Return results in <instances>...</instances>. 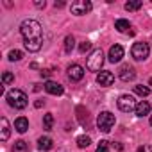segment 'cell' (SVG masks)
Here are the masks:
<instances>
[{
  "label": "cell",
  "mask_w": 152,
  "mask_h": 152,
  "mask_svg": "<svg viewBox=\"0 0 152 152\" xmlns=\"http://www.w3.org/2000/svg\"><path fill=\"white\" fill-rule=\"evenodd\" d=\"M20 32L25 39V48L29 52H38L43 45V36H41V25L36 20H25L20 27Z\"/></svg>",
  "instance_id": "1"
},
{
  "label": "cell",
  "mask_w": 152,
  "mask_h": 152,
  "mask_svg": "<svg viewBox=\"0 0 152 152\" xmlns=\"http://www.w3.org/2000/svg\"><path fill=\"white\" fill-rule=\"evenodd\" d=\"M27 95L22 91V90H11L9 93H7V102H9V106L11 107H15V109H23V107H27Z\"/></svg>",
  "instance_id": "2"
},
{
  "label": "cell",
  "mask_w": 152,
  "mask_h": 152,
  "mask_svg": "<svg viewBox=\"0 0 152 152\" xmlns=\"http://www.w3.org/2000/svg\"><path fill=\"white\" fill-rule=\"evenodd\" d=\"M115 122H116V118H115V115L109 113V111H102V113L99 115V118H97V125H99V129H100L102 132H109V131L113 129Z\"/></svg>",
  "instance_id": "3"
},
{
  "label": "cell",
  "mask_w": 152,
  "mask_h": 152,
  "mask_svg": "<svg viewBox=\"0 0 152 152\" xmlns=\"http://www.w3.org/2000/svg\"><path fill=\"white\" fill-rule=\"evenodd\" d=\"M86 64H88V70H91V72H99V70L102 68V64H104V52H102L100 48H95V50L90 54Z\"/></svg>",
  "instance_id": "4"
},
{
  "label": "cell",
  "mask_w": 152,
  "mask_h": 152,
  "mask_svg": "<svg viewBox=\"0 0 152 152\" xmlns=\"http://www.w3.org/2000/svg\"><path fill=\"white\" fill-rule=\"evenodd\" d=\"M148 52H150V48H148V45H147L145 41H138V43H134L132 48H131V54H132V57H134L136 61H145V59L148 57Z\"/></svg>",
  "instance_id": "5"
},
{
  "label": "cell",
  "mask_w": 152,
  "mask_h": 152,
  "mask_svg": "<svg viewBox=\"0 0 152 152\" xmlns=\"http://www.w3.org/2000/svg\"><path fill=\"white\" fill-rule=\"evenodd\" d=\"M116 104H118V109L124 111V113H131L132 109H136V100H134L132 95H122V97H118Z\"/></svg>",
  "instance_id": "6"
},
{
  "label": "cell",
  "mask_w": 152,
  "mask_h": 152,
  "mask_svg": "<svg viewBox=\"0 0 152 152\" xmlns=\"http://www.w3.org/2000/svg\"><path fill=\"white\" fill-rule=\"evenodd\" d=\"M91 11V2H88V0H77V2H73L72 4V13L73 15H88Z\"/></svg>",
  "instance_id": "7"
},
{
  "label": "cell",
  "mask_w": 152,
  "mask_h": 152,
  "mask_svg": "<svg viewBox=\"0 0 152 152\" xmlns=\"http://www.w3.org/2000/svg\"><path fill=\"white\" fill-rule=\"evenodd\" d=\"M83 77H84L83 66H79V64H70V66H68V79H70V81L77 83V81H81Z\"/></svg>",
  "instance_id": "8"
},
{
  "label": "cell",
  "mask_w": 152,
  "mask_h": 152,
  "mask_svg": "<svg viewBox=\"0 0 152 152\" xmlns=\"http://www.w3.org/2000/svg\"><path fill=\"white\" fill-rule=\"evenodd\" d=\"M118 75H120V79H122L124 83H129V81H132V79L136 77V70H134L131 64H124V66L120 68Z\"/></svg>",
  "instance_id": "9"
},
{
  "label": "cell",
  "mask_w": 152,
  "mask_h": 152,
  "mask_svg": "<svg viewBox=\"0 0 152 152\" xmlns=\"http://www.w3.org/2000/svg\"><path fill=\"white\" fill-rule=\"evenodd\" d=\"M97 83H99L100 86H111V84L115 83V75H113L111 72L104 70V72H100V73L97 75Z\"/></svg>",
  "instance_id": "10"
},
{
  "label": "cell",
  "mask_w": 152,
  "mask_h": 152,
  "mask_svg": "<svg viewBox=\"0 0 152 152\" xmlns=\"http://www.w3.org/2000/svg\"><path fill=\"white\" fill-rule=\"evenodd\" d=\"M124 57V47L122 45H113L109 48V61L111 63H118Z\"/></svg>",
  "instance_id": "11"
},
{
  "label": "cell",
  "mask_w": 152,
  "mask_h": 152,
  "mask_svg": "<svg viewBox=\"0 0 152 152\" xmlns=\"http://www.w3.org/2000/svg\"><path fill=\"white\" fill-rule=\"evenodd\" d=\"M45 91L47 93H50V95H63V86L61 84H57V83H54V81H47L45 83Z\"/></svg>",
  "instance_id": "12"
},
{
  "label": "cell",
  "mask_w": 152,
  "mask_h": 152,
  "mask_svg": "<svg viewBox=\"0 0 152 152\" xmlns=\"http://www.w3.org/2000/svg\"><path fill=\"white\" fill-rule=\"evenodd\" d=\"M0 127H2V129H0V140L6 141L9 138V134H11V127H9V122H7L6 116L0 118Z\"/></svg>",
  "instance_id": "13"
},
{
  "label": "cell",
  "mask_w": 152,
  "mask_h": 152,
  "mask_svg": "<svg viewBox=\"0 0 152 152\" xmlns=\"http://www.w3.org/2000/svg\"><path fill=\"white\" fill-rule=\"evenodd\" d=\"M134 113H136V116H145V115H148V113H150V104H148V102H145V100L138 102V104H136Z\"/></svg>",
  "instance_id": "14"
},
{
  "label": "cell",
  "mask_w": 152,
  "mask_h": 152,
  "mask_svg": "<svg viewBox=\"0 0 152 152\" xmlns=\"http://www.w3.org/2000/svg\"><path fill=\"white\" fill-rule=\"evenodd\" d=\"M15 129L18 131V132H27V129H29V120L27 118H23V116H20V118H16L15 120Z\"/></svg>",
  "instance_id": "15"
},
{
  "label": "cell",
  "mask_w": 152,
  "mask_h": 152,
  "mask_svg": "<svg viewBox=\"0 0 152 152\" xmlns=\"http://www.w3.org/2000/svg\"><path fill=\"white\" fill-rule=\"evenodd\" d=\"M115 29L118 31V32H131L129 29H131V23L127 22V20H116L115 22Z\"/></svg>",
  "instance_id": "16"
},
{
  "label": "cell",
  "mask_w": 152,
  "mask_h": 152,
  "mask_svg": "<svg viewBox=\"0 0 152 152\" xmlns=\"http://www.w3.org/2000/svg\"><path fill=\"white\" fill-rule=\"evenodd\" d=\"M38 147H39L41 150H50V148H52V140H50L48 136L39 138V140H38Z\"/></svg>",
  "instance_id": "17"
},
{
  "label": "cell",
  "mask_w": 152,
  "mask_h": 152,
  "mask_svg": "<svg viewBox=\"0 0 152 152\" xmlns=\"http://www.w3.org/2000/svg\"><path fill=\"white\" fill-rule=\"evenodd\" d=\"M143 4L140 2V0H129V2L125 4V11H138Z\"/></svg>",
  "instance_id": "18"
},
{
  "label": "cell",
  "mask_w": 152,
  "mask_h": 152,
  "mask_svg": "<svg viewBox=\"0 0 152 152\" xmlns=\"http://www.w3.org/2000/svg\"><path fill=\"white\" fill-rule=\"evenodd\" d=\"M73 47H75V39H73V36H66V38H64V52L70 54V52L73 50Z\"/></svg>",
  "instance_id": "19"
},
{
  "label": "cell",
  "mask_w": 152,
  "mask_h": 152,
  "mask_svg": "<svg viewBox=\"0 0 152 152\" xmlns=\"http://www.w3.org/2000/svg\"><path fill=\"white\" fill-rule=\"evenodd\" d=\"M52 125H54V116H52V113H47L43 116V127H45V131H50Z\"/></svg>",
  "instance_id": "20"
},
{
  "label": "cell",
  "mask_w": 152,
  "mask_h": 152,
  "mask_svg": "<svg viewBox=\"0 0 152 152\" xmlns=\"http://www.w3.org/2000/svg\"><path fill=\"white\" fill-rule=\"evenodd\" d=\"M13 152H27V143H25L23 140L15 141V145H13Z\"/></svg>",
  "instance_id": "21"
},
{
  "label": "cell",
  "mask_w": 152,
  "mask_h": 152,
  "mask_svg": "<svg viewBox=\"0 0 152 152\" xmlns=\"http://www.w3.org/2000/svg\"><path fill=\"white\" fill-rule=\"evenodd\" d=\"M90 143H91V138H90V136H81V138H77L79 148H86V147H90Z\"/></svg>",
  "instance_id": "22"
},
{
  "label": "cell",
  "mask_w": 152,
  "mask_h": 152,
  "mask_svg": "<svg viewBox=\"0 0 152 152\" xmlns=\"http://www.w3.org/2000/svg\"><path fill=\"white\" fill-rule=\"evenodd\" d=\"M134 91H136L140 97H147V95L150 93V90H148L147 86H143V84H138V86H134Z\"/></svg>",
  "instance_id": "23"
},
{
  "label": "cell",
  "mask_w": 152,
  "mask_h": 152,
  "mask_svg": "<svg viewBox=\"0 0 152 152\" xmlns=\"http://www.w3.org/2000/svg\"><path fill=\"white\" fill-rule=\"evenodd\" d=\"M7 57H9V61H20V59L23 57V54H22L20 50H11Z\"/></svg>",
  "instance_id": "24"
},
{
  "label": "cell",
  "mask_w": 152,
  "mask_h": 152,
  "mask_svg": "<svg viewBox=\"0 0 152 152\" xmlns=\"http://www.w3.org/2000/svg\"><path fill=\"white\" fill-rule=\"evenodd\" d=\"M2 81H4V84H11V83H15V75H13L11 72H4Z\"/></svg>",
  "instance_id": "25"
},
{
  "label": "cell",
  "mask_w": 152,
  "mask_h": 152,
  "mask_svg": "<svg viewBox=\"0 0 152 152\" xmlns=\"http://www.w3.org/2000/svg\"><path fill=\"white\" fill-rule=\"evenodd\" d=\"M95 152H109V150H107V141H106V140H102V141L99 143V147H97V150H95Z\"/></svg>",
  "instance_id": "26"
},
{
  "label": "cell",
  "mask_w": 152,
  "mask_h": 152,
  "mask_svg": "<svg viewBox=\"0 0 152 152\" xmlns=\"http://www.w3.org/2000/svg\"><path fill=\"white\" fill-rule=\"evenodd\" d=\"M90 48H91V43H90V41H83V43L79 45V50H81L83 54H84V52H88Z\"/></svg>",
  "instance_id": "27"
},
{
  "label": "cell",
  "mask_w": 152,
  "mask_h": 152,
  "mask_svg": "<svg viewBox=\"0 0 152 152\" xmlns=\"http://www.w3.org/2000/svg\"><path fill=\"white\" fill-rule=\"evenodd\" d=\"M136 152H152V147L150 145H140Z\"/></svg>",
  "instance_id": "28"
},
{
  "label": "cell",
  "mask_w": 152,
  "mask_h": 152,
  "mask_svg": "<svg viewBox=\"0 0 152 152\" xmlns=\"http://www.w3.org/2000/svg\"><path fill=\"white\" fill-rule=\"evenodd\" d=\"M39 73H41V77H43V79H47V77H50V70H41Z\"/></svg>",
  "instance_id": "29"
},
{
  "label": "cell",
  "mask_w": 152,
  "mask_h": 152,
  "mask_svg": "<svg viewBox=\"0 0 152 152\" xmlns=\"http://www.w3.org/2000/svg\"><path fill=\"white\" fill-rule=\"evenodd\" d=\"M34 6H36V7H45V0H36Z\"/></svg>",
  "instance_id": "30"
},
{
  "label": "cell",
  "mask_w": 152,
  "mask_h": 152,
  "mask_svg": "<svg viewBox=\"0 0 152 152\" xmlns=\"http://www.w3.org/2000/svg\"><path fill=\"white\" fill-rule=\"evenodd\" d=\"M43 104H45V100H36V104H34V106H36V107H41Z\"/></svg>",
  "instance_id": "31"
},
{
  "label": "cell",
  "mask_w": 152,
  "mask_h": 152,
  "mask_svg": "<svg viewBox=\"0 0 152 152\" xmlns=\"http://www.w3.org/2000/svg\"><path fill=\"white\" fill-rule=\"evenodd\" d=\"M113 147H115V148H116V150H118V152H120V150H122V148H124V147H122V145H120V143H113Z\"/></svg>",
  "instance_id": "32"
},
{
  "label": "cell",
  "mask_w": 152,
  "mask_h": 152,
  "mask_svg": "<svg viewBox=\"0 0 152 152\" xmlns=\"http://www.w3.org/2000/svg\"><path fill=\"white\" fill-rule=\"evenodd\" d=\"M54 6H56V7H64V2H56Z\"/></svg>",
  "instance_id": "33"
},
{
  "label": "cell",
  "mask_w": 152,
  "mask_h": 152,
  "mask_svg": "<svg viewBox=\"0 0 152 152\" xmlns=\"http://www.w3.org/2000/svg\"><path fill=\"white\" fill-rule=\"evenodd\" d=\"M150 125H152V115H150Z\"/></svg>",
  "instance_id": "34"
},
{
  "label": "cell",
  "mask_w": 152,
  "mask_h": 152,
  "mask_svg": "<svg viewBox=\"0 0 152 152\" xmlns=\"http://www.w3.org/2000/svg\"><path fill=\"white\" fill-rule=\"evenodd\" d=\"M148 84H150V86H152V79H150V83H148Z\"/></svg>",
  "instance_id": "35"
}]
</instances>
